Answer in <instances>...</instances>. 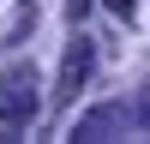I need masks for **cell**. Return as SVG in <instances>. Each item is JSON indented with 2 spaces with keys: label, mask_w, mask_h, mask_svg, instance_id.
I'll list each match as a JSON object with an SVG mask.
<instances>
[{
  "label": "cell",
  "mask_w": 150,
  "mask_h": 144,
  "mask_svg": "<svg viewBox=\"0 0 150 144\" xmlns=\"http://www.w3.org/2000/svg\"><path fill=\"white\" fill-rule=\"evenodd\" d=\"M36 66H6L0 72V120L6 126H24V120L36 114Z\"/></svg>",
  "instance_id": "6da1fadb"
},
{
  "label": "cell",
  "mask_w": 150,
  "mask_h": 144,
  "mask_svg": "<svg viewBox=\"0 0 150 144\" xmlns=\"http://www.w3.org/2000/svg\"><path fill=\"white\" fill-rule=\"evenodd\" d=\"M90 72H96V42L78 30V36L66 42V60H60V78H54V102H78V90L90 84Z\"/></svg>",
  "instance_id": "7a4b0ae2"
},
{
  "label": "cell",
  "mask_w": 150,
  "mask_h": 144,
  "mask_svg": "<svg viewBox=\"0 0 150 144\" xmlns=\"http://www.w3.org/2000/svg\"><path fill=\"white\" fill-rule=\"evenodd\" d=\"M114 132H126V108H90V114L72 126V138H114Z\"/></svg>",
  "instance_id": "3957f363"
},
{
  "label": "cell",
  "mask_w": 150,
  "mask_h": 144,
  "mask_svg": "<svg viewBox=\"0 0 150 144\" xmlns=\"http://www.w3.org/2000/svg\"><path fill=\"white\" fill-rule=\"evenodd\" d=\"M90 12V0H66V18H84Z\"/></svg>",
  "instance_id": "277c9868"
},
{
  "label": "cell",
  "mask_w": 150,
  "mask_h": 144,
  "mask_svg": "<svg viewBox=\"0 0 150 144\" xmlns=\"http://www.w3.org/2000/svg\"><path fill=\"white\" fill-rule=\"evenodd\" d=\"M108 6H114L120 18H132V6H138V0H108Z\"/></svg>",
  "instance_id": "5b68a950"
}]
</instances>
